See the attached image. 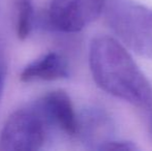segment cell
<instances>
[{
  "mask_svg": "<svg viewBox=\"0 0 152 151\" xmlns=\"http://www.w3.org/2000/svg\"><path fill=\"white\" fill-rule=\"evenodd\" d=\"M115 133L114 120L102 108L89 106L78 115L77 137L88 149L104 150L115 140Z\"/></svg>",
  "mask_w": 152,
  "mask_h": 151,
  "instance_id": "cell-5",
  "label": "cell"
},
{
  "mask_svg": "<svg viewBox=\"0 0 152 151\" xmlns=\"http://www.w3.org/2000/svg\"><path fill=\"white\" fill-rule=\"evenodd\" d=\"M51 125L38 103L12 113L0 131V151H34L42 147Z\"/></svg>",
  "mask_w": 152,
  "mask_h": 151,
  "instance_id": "cell-3",
  "label": "cell"
},
{
  "mask_svg": "<svg viewBox=\"0 0 152 151\" xmlns=\"http://www.w3.org/2000/svg\"><path fill=\"white\" fill-rule=\"evenodd\" d=\"M94 82L108 94L142 109H152V87L132 55L115 38L96 36L89 47Z\"/></svg>",
  "mask_w": 152,
  "mask_h": 151,
  "instance_id": "cell-1",
  "label": "cell"
},
{
  "mask_svg": "<svg viewBox=\"0 0 152 151\" xmlns=\"http://www.w3.org/2000/svg\"><path fill=\"white\" fill-rule=\"evenodd\" d=\"M106 3L107 0H52L49 23L62 32H78L99 17Z\"/></svg>",
  "mask_w": 152,
  "mask_h": 151,
  "instance_id": "cell-4",
  "label": "cell"
},
{
  "mask_svg": "<svg viewBox=\"0 0 152 151\" xmlns=\"http://www.w3.org/2000/svg\"><path fill=\"white\" fill-rule=\"evenodd\" d=\"M151 129H152V120H151Z\"/></svg>",
  "mask_w": 152,
  "mask_h": 151,
  "instance_id": "cell-11",
  "label": "cell"
},
{
  "mask_svg": "<svg viewBox=\"0 0 152 151\" xmlns=\"http://www.w3.org/2000/svg\"><path fill=\"white\" fill-rule=\"evenodd\" d=\"M6 73H7V65H6L3 51L0 48V98H1L2 92H3L4 89V84H5L6 80Z\"/></svg>",
  "mask_w": 152,
  "mask_h": 151,
  "instance_id": "cell-10",
  "label": "cell"
},
{
  "mask_svg": "<svg viewBox=\"0 0 152 151\" xmlns=\"http://www.w3.org/2000/svg\"><path fill=\"white\" fill-rule=\"evenodd\" d=\"M17 35L21 40L30 34L33 20V5L31 0H17Z\"/></svg>",
  "mask_w": 152,
  "mask_h": 151,
  "instance_id": "cell-8",
  "label": "cell"
},
{
  "mask_svg": "<svg viewBox=\"0 0 152 151\" xmlns=\"http://www.w3.org/2000/svg\"><path fill=\"white\" fill-rule=\"evenodd\" d=\"M69 75V65L63 55L51 52L32 61L24 67L20 75L22 82L54 81L66 78Z\"/></svg>",
  "mask_w": 152,
  "mask_h": 151,
  "instance_id": "cell-7",
  "label": "cell"
},
{
  "mask_svg": "<svg viewBox=\"0 0 152 151\" xmlns=\"http://www.w3.org/2000/svg\"><path fill=\"white\" fill-rule=\"evenodd\" d=\"M37 103L51 125L57 126L68 136H77L78 115L67 93L63 90L51 91Z\"/></svg>",
  "mask_w": 152,
  "mask_h": 151,
  "instance_id": "cell-6",
  "label": "cell"
},
{
  "mask_svg": "<svg viewBox=\"0 0 152 151\" xmlns=\"http://www.w3.org/2000/svg\"><path fill=\"white\" fill-rule=\"evenodd\" d=\"M138 147L134 145L132 142H128V141H117L114 140L113 142H111L104 150L109 151V150H122V151H132V150H137Z\"/></svg>",
  "mask_w": 152,
  "mask_h": 151,
  "instance_id": "cell-9",
  "label": "cell"
},
{
  "mask_svg": "<svg viewBox=\"0 0 152 151\" xmlns=\"http://www.w3.org/2000/svg\"><path fill=\"white\" fill-rule=\"evenodd\" d=\"M104 18L127 48L152 59V8L132 0H107Z\"/></svg>",
  "mask_w": 152,
  "mask_h": 151,
  "instance_id": "cell-2",
  "label": "cell"
}]
</instances>
